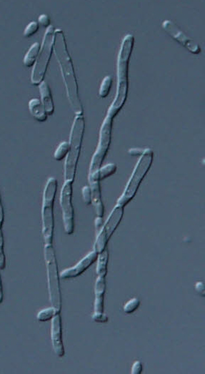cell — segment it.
Returning a JSON list of instances; mask_svg holds the SVG:
<instances>
[{
    "mask_svg": "<svg viewBox=\"0 0 205 374\" xmlns=\"http://www.w3.org/2000/svg\"><path fill=\"white\" fill-rule=\"evenodd\" d=\"M97 257H98L97 253L95 251H91L80 261H79L77 265L62 271L60 274L61 279H72L80 276L96 261Z\"/></svg>",
    "mask_w": 205,
    "mask_h": 374,
    "instance_id": "cell-12",
    "label": "cell"
},
{
    "mask_svg": "<svg viewBox=\"0 0 205 374\" xmlns=\"http://www.w3.org/2000/svg\"><path fill=\"white\" fill-rule=\"evenodd\" d=\"M38 22L39 25L43 27H48L50 26V19L48 15H41L38 18Z\"/></svg>",
    "mask_w": 205,
    "mask_h": 374,
    "instance_id": "cell-28",
    "label": "cell"
},
{
    "mask_svg": "<svg viewBox=\"0 0 205 374\" xmlns=\"http://www.w3.org/2000/svg\"><path fill=\"white\" fill-rule=\"evenodd\" d=\"M54 32L52 25H50L45 32L39 55L32 72L31 83L35 85L40 84L45 78L54 46Z\"/></svg>",
    "mask_w": 205,
    "mask_h": 374,
    "instance_id": "cell-7",
    "label": "cell"
},
{
    "mask_svg": "<svg viewBox=\"0 0 205 374\" xmlns=\"http://www.w3.org/2000/svg\"><path fill=\"white\" fill-rule=\"evenodd\" d=\"M104 222H103V219L102 217H97L95 219V227H96L97 233L100 232V230L102 228Z\"/></svg>",
    "mask_w": 205,
    "mask_h": 374,
    "instance_id": "cell-32",
    "label": "cell"
},
{
    "mask_svg": "<svg viewBox=\"0 0 205 374\" xmlns=\"http://www.w3.org/2000/svg\"><path fill=\"white\" fill-rule=\"evenodd\" d=\"M39 88L41 95V102L43 104L48 116H51L54 112V105L50 86L47 82L42 81L39 84Z\"/></svg>",
    "mask_w": 205,
    "mask_h": 374,
    "instance_id": "cell-16",
    "label": "cell"
},
{
    "mask_svg": "<svg viewBox=\"0 0 205 374\" xmlns=\"http://www.w3.org/2000/svg\"><path fill=\"white\" fill-rule=\"evenodd\" d=\"M69 151V142L65 141L61 142L59 146L57 147V149H56L55 152H54V159L57 160V161H61V160H63V159L67 157Z\"/></svg>",
    "mask_w": 205,
    "mask_h": 374,
    "instance_id": "cell-23",
    "label": "cell"
},
{
    "mask_svg": "<svg viewBox=\"0 0 205 374\" xmlns=\"http://www.w3.org/2000/svg\"><path fill=\"white\" fill-rule=\"evenodd\" d=\"M58 182L55 178H49L42 197V227L45 245L52 244L54 234V205Z\"/></svg>",
    "mask_w": 205,
    "mask_h": 374,
    "instance_id": "cell-5",
    "label": "cell"
},
{
    "mask_svg": "<svg viewBox=\"0 0 205 374\" xmlns=\"http://www.w3.org/2000/svg\"><path fill=\"white\" fill-rule=\"evenodd\" d=\"M124 207L117 205L111 212L108 219L100 232L97 233L96 240L94 245V250L97 254L102 252L108 243L109 239L112 237L114 232L120 225L123 216H124Z\"/></svg>",
    "mask_w": 205,
    "mask_h": 374,
    "instance_id": "cell-9",
    "label": "cell"
},
{
    "mask_svg": "<svg viewBox=\"0 0 205 374\" xmlns=\"http://www.w3.org/2000/svg\"><path fill=\"white\" fill-rule=\"evenodd\" d=\"M85 129V120L83 116H76L71 128L69 136V151L65 159L64 166V180L74 182L77 171V163L80 158Z\"/></svg>",
    "mask_w": 205,
    "mask_h": 374,
    "instance_id": "cell-3",
    "label": "cell"
},
{
    "mask_svg": "<svg viewBox=\"0 0 205 374\" xmlns=\"http://www.w3.org/2000/svg\"><path fill=\"white\" fill-rule=\"evenodd\" d=\"M45 259L46 263L47 275L49 297L51 306L58 313L62 308V294H61L60 275L58 272V264L56 258L55 251L52 244L45 245Z\"/></svg>",
    "mask_w": 205,
    "mask_h": 374,
    "instance_id": "cell-6",
    "label": "cell"
},
{
    "mask_svg": "<svg viewBox=\"0 0 205 374\" xmlns=\"http://www.w3.org/2000/svg\"><path fill=\"white\" fill-rule=\"evenodd\" d=\"M40 48L39 42H35L32 45L24 58L23 63L26 67L32 68L35 64L36 59L40 51Z\"/></svg>",
    "mask_w": 205,
    "mask_h": 374,
    "instance_id": "cell-19",
    "label": "cell"
},
{
    "mask_svg": "<svg viewBox=\"0 0 205 374\" xmlns=\"http://www.w3.org/2000/svg\"><path fill=\"white\" fill-rule=\"evenodd\" d=\"M4 220V208H3L2 204H1V195H0V221H3Z\"/></svg>",
    "mask_w": 205,
    "mask_h": 374,
    "instance_id": "cell-35",
    "label": "cell"
},
{
    "mask_svg": "<svg viewBox=\"0 0 205 374\" xmlns=\"http://www.w3.org/2000/svg\"><path fill=\"white\" fill-rule=\"evenodd\" d=\"M139 305L140 301L138 298H134L124 306V312L127 314H131L139 308Z\"/></svg>",
    "mask_w": 205,
    "mask_h": 374,
    "instance_id": "cell-25",
    "label": "cell"
},
{
    "mask_svg": "<svg viewBox=\"0 0 205 374\" xmlns=\"http://www.w3.org/2000/svg\"><path fill=\"white\" fill-rule=\"evenodd\" d=\"M144 150L138 149V148H132L129 151V154L133 156L142 155Z\"/></svg>",
    "mask_w": 205,
    "mask_h": 374,
    "instance_id": "cell-33",
    "label": "cell"
},
{
    "mask_svg": "<svg viewBox=\"0 0 205 374\" xmlns=\"http://www.w3.org/2000/svg\"><path fill=\"white\" fill-rule=\"evenodd\" d=\"M89 187L92 192V204L95 207L97 217H103L104 214V206L102 200L100 181L97 173L88 176Z\"/></svg>",
    "mask_w": 205,
    "mask_h": 374,
    "instance_id": "cell-14",
    "label": "cell"
},
{
    "mask_svg": "<svg viewBox=\"0 0 205 374\" xmlns=\"http://www.w3.org/2000/svg\"><path fill=\"white\" fill-rule=\"evenodd\" d=\"M4 299V291H3L2 281H1V274H0V304L3 302Z\"/></svg>",
    "mask_w": 205,
    "mask_h": 374,
    "instance_id": "cell-34",
    "label": "cell"
},
{
    "mask_svg": "<svg viewBox=\"0 0 205 374\" xmlns=\"http://www.w3.org/2000/svg\"><path fill=\"white\" fill-rule=\"evenodd\" d=\"M7 266V258L4 252V240L2 227H0V270L5 269Z\"/></svg>",
    "mask_w": 205,
    "mask_h": 374,
    "instance_id": "cell-24",
    "label": "cell"
},
{
    "mask_svg": "<svg viewBox=\"0 0 205 374\" xmlns=\"http://www.w3.org/2000/svg\"><path fill=\"white\" fill-rule=\"evenodd\" d=\"M73 182L65 181L60 192V202L65 233L72 235L74 231V210L72 205Z\"/></svg>",
    "mask_w": 205,
    "mask_h": 374,
    "instance_id": "cell-10",
    "label": "cell"
},
{
    "mask_svg": "<svg viewBox=\"0 0 205 374\" xmlns=\"http://www.w3.org/2000/svg\"><path fill=\"white\" fill-rule=\"evenodd\" d=\"M51 340L53 350L58 357L65 356V346L62 339V319L60 313L51 319Z\"/></svg>",
    "mask_w": 205,
    "mask_h": 374,
    "instance_id": "cell-13",
    "label": "cell"
},
{
    "mask_svg": "<svg viewBox=\"0 0 205 374\" xmlns=\"http://www.w3.org/2000/svg\"><path fill=\"white\" fill-rule=\"evenodd\" d=\"M92 319L96 322L106 323L108 321V317H107V315L104 314V313L97 315L93 314V316H92Z\"/></svg>",
    "mask_w": 205,
    "mask_h": 374,
    "instance_id": "cell-30",
    "label": "cell"
},
{
    "mask_svg": "<svg viewBox=\"0 0 205 374\" xmlns=\"http://www.w3.org/2000/svg\"><path fill=\"white\" fill-rule=\"evenodd\" d=\"M29 110L33 118L39 122H43L48 119V114L42 102L37 98H33L29 102Z\"/></svg>",
    "mask_w": 205,
    "mask_h": 374,
    "instance_id": "cell-17",
    "label": "cell"
},
{
    "mask_svg": "<svg viewBox=\"0 0 205 374\" xmlns=\"http://www.w3.org/2000/svg\"><path fill=\"white\" fill-rule=\"evenodd\" d=\"M113 119L114 118L107 116L102 124L100 130L98 145L91 160L88 176L95 175L98 172L108 153L111 140H112Z\"/></svg>",
    "mask_w": 205,
    "mask_h": 374,
    "instance_id": "cell-8",
    "label": "cell"
},
{
    "mask_svg": "<svg viewBox=\"0 0 205 374\" xmlns=\"http://www.w3.org/2000/svg\"><path fill=\"white\" fill-rule=\"evenodd\" d=\"M162 26L163 30L169 34L170 37H172L174 40L185 47L189 52L194 54H198L201 52L200 45L189 36L187 35L174 22L166 19L164 21Z\"/></svg>",
    "mask_w": 205,
    "mask_h": 374,
    "instance_id": "cell-11",
    "label": "cell"
},
{
    "mask_svg": "<svg viewBox=\"0 0 205 374\" xmlns=\"http://www.w3.org/2000/svg\"><path fill=\"white\" fill-rule=\"evenodd\" d=\"M97 273L98 277L105 278L107 273V265H108L109 252L107 248L102 252L100 253L97 257Z\"/></svg>",
    "mask_w": 205,
    "mask_h": 374,
    "instance_id": "cell-18",
    "label": "cell"
},
{
    "mask_svg": "<svg viewBox=\"0 0 205 374\" xmlns=\"http://www.w3.org/2000/svg\"><path fill=\"white\" fill-rule=\"evenodd\" d=\"M54 54L60 65L67 95L73 112L76 116H83V107L79 95L78 84L72 60L68 52L65 33L61 29L54 32Z\"/></svg>",
    "mask_w": 205,
    "mask_h": 374,
    "instance_id": "cell-1",
    "label": "cell"
},
{
    "mask_svg": "<svg viewBox=\"0 0 205 374\" xmlns=\"http://www.w3.org/2000/svg\"><path fill=\"white\" fill-rule=\"evenodd\" d=\"M195 289L201 296H205V284L203 282H197L195 285Z\"/></svg>",
    "mask_w": 205,
    "mask_h": 374,
    "instance_id": "cell-31",
    "label": "cell"
},
{
    "mask_svg": "<svg viewBox=\"0 0 205 374\" xmlns=\"http://www.w3.org/2000/svg\"><path fill=\"white\" fill-rule=\"evenodd\" d=\"M95 311L94 314L104 313V293L106 290L105 278L98 277L95 284Z\"/></svg>",
    "mask_w": 205,
    "mask_h": 374,
    "instance_id": "cell-15",
    "label": "cell"
},
{
    "mask_svg": "<svg viewBox=\"0 0 205 374\" xmlns=\"http://www.w3.org/2000/svg\"><path fill=\"white\" fill-rule=\"evenodd\" d=\"M116 171V164H115V163H109V164L106 165V166H102L100 169L99 170L97 175H98L99 179L101 181L115 174Z\"/></svg>",
    "mask_w": 205,
    "mask_h": 374,
    "instance_id": "cell-20",
    "label": "cell"
},
{
    "mask_svg": "<svg viewBox=\"0 0 205 374\" xmlns=\"http://www.w3.org/2000/svg\"><path fill=\"white\" fill-rule=\"evenodd\" d=\"M142 372V364L140 361H137L134 363L132 367V374H140Z\"/></svg>",
    "mask_w": 205,
    "mask_h": 374,
    "instance_id": "cell-29",
    "label": "cell"
},
{
    "mask_svg": "<svg viewBox=\"0 0 205 374\" xmlns=\"http://www.w3.org/2000/svg\"><path fill=\"white\" fill-rule=\"evenodd\" d=\"M135 38L128 34L123 38L117 62V92L115 100L107 111V116L114 118L127 101L129 89V65L133 53Z\"/></svg>",
    "mask_w": 205,
    "mask_h": 374,
    "instance_id": "cell-2",
    "label": "cell"
},
{
    "mask_svg": "<svg viewBox=\"0 0 205 374\" xmlns=\"http://www.w3.org/2000/svg\"><path fill=\"white\" fill-rule=\"evenodd\" d=\"M82 195H83V200L86 205H91L92 204V192L89 186H85L82 189Z\"/></svg>",
    "mask_w": 205,
    "mask_h": 374,
    "instance_id": "cell-27",
    "label": "cell"
},
{
    "mask_svg": "<svg viewBox=\"0 0 205 374\" xmlns=\"http://www.w3.org/2000/svg\"><path fill=\"white\" fill-rule=\"evenodd\" d=\"M57 313H58V312L54 307L45 308V309L38 312L37 315H36V319L40 322H48V321L51 320Z\"/></svg>",
    "mask_w": 205,
    "mask_h": 374,
    "instance_id": "cell-21",
    "label": "cell"
},
{
    "mask_svg": "<svg viewBox=\"0 0 205 374\" xmlns=\"http://www.w3.org/2000/svg\"><path fill=\"white\" fill-rule=\"evenodd\" d=\"M112 82H113V80H112V77L109 76V75L104 77L103 79L101 85H100V91H99V95L102 98H105L108 96L111 87H112Z\"/></svg>",
    "mask_w": 205,
    "mask_h": 374,
    "instance_id": "cell-22",
    "label": "cell"
},
{
    "mask_svg": "<svg viewBox=\"0 0 205 374\" xmlns=\"http://www.w3.org/2000/svg\"><path fill=\"white\" fill-rule=\"evenodd\" d=\"M154 152L151 148L144 150L143 153L137 163L131 177L126 186L124 192L118 199L117 205L125 207L130 201H133L141 183L150 170L153 163Z\"/></svg>",
    "mask_w": 205,
    "mask_h": 374,
    "instance_id": "cell-4",
    "label": "cell"
},
{
    "mask_svg": "<svg viewBox=\"0 0 205 374\" xmlns=\"http://www.w3.org/2000/svg\"><path fill=\"white\" fill-rule=\"evenodd\" d=\"M39 30V24L36 22H32L26 27L24 31V36L25 37H30L37 33Z\"/></svg>",
    "mask_w": 205,
    "mask_h": 374,
    "instance_id": "cell-26",
    "label": "cell"
}]
</instances>
